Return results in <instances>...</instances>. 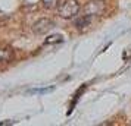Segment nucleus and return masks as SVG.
Here are the masks:
<instances>
[{"mask_svg": "<svg viewBox=\"0 0 131 126\" xmlns=\"http://www.w3.org/2000/svg\"><path fill=\"white\" fill-rule=\"evenodd\" d=\"M78 12H80V3L77 0H65L58 6V13L63 19L74 18L75 15H78Z\"/></svg>", "mask_w": 131, "mask_h": 126, "instance_id": "obj_1", "label": "nucleus"}, {"mask_svg": "<svg viewBox=\"0 0 131 126\" xmlns=\"http://www.w3.org/2000/svg\"><path fill=\"white\" fill-rule=\"evenodd\" d=\"M53 26H54V22L52 19L43 18V19H38L36 24L32 25V31H34L36 34H38V35H43V34L49 32Z\"/></svg>", "mask_w": 131, "mask_h": 126, "instance_id": "obj_2", "label": "nucleus"}, {"mask_svg": "<svg viewBox=\"0 0 131 126\" xmlns=\"http://www.w3.org/2000/svg\"><path fill=\"white\" fill-rule=\"evenodd\" d=\"M15 59V51L10 46L0 48V63H9Z\"/></svg>", "mask_w": 131, "mask_h": 126, "instance_id": "obj_3", "label": "nucleus"}, {"mask_svg": "<svg viewBox=\"0 0 131 126\" xmlns=\"http://www.w3.org/2000/svg\"><path fill=\"white\" fill-rule=\"evenodd\" d=\"M90 22H91V15H84L83 18L75 21V26H77L78 30H83L87 25H90Z\"/></svg>", "mask_w": 131, "mask_h": 126, "instance_id": "obj_4", "label": "nucleus"}, {"mask_svg": "<svg viewBox=\"0 0 131 126\" xmlns=\"http://www.w3.org/2000/svg\"><path fill=\"white\" fill-rule=\"evenodd\" d=\"M41 2H43V6L46 9H54V7L59 6L60 0H41Z\"/></svg>", "mask_w": 131, "mask_h": 126, "instance_id": "obj_5", "label": "nucleus"}, {"mask_svg": "<svg viewBox=\"0 0 131 126\" xmlns=\"http://www.w3.org/2000/svg\"><path fill=\"white\" fill-rule=\"evenodd\" d=\"M59 41H62V35L56 34V35L49 37L47 40H46V44H52V43H59Z\"/></svg>", "mask_w": 131, "mask_h": 126, "instance_id": "obj_6", "label": "nucleus"}, {"mask_svg": "<svg viewBox=\"0 0 131 126\" xmlns=\"http://www.w3.org/2000/svg\"><path fill=\"white\" fill-rule=\"evenodd\" d=\"M6 125H13L12 120H6V122H0V126H6Z\"/></svg>", "mask_w": 131, "mask_h": 126, "instance_id": "obj_7", "label": "nucleus"}]
</instances>
